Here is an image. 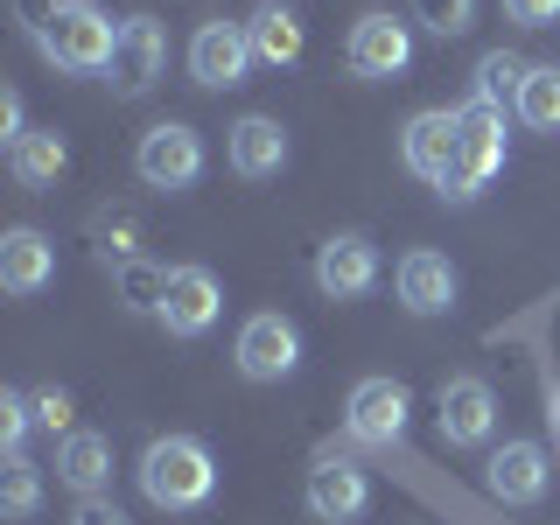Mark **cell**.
<instances>
[{"instance_id": "1", "label": "cell", "mask_w": 560, "mask_h": 525, "mask_svg": "<svg viewBox=\"0 0 560 525\" xmlns=\"http://www.w3.org/2000/svg\"><path fill=\"white\" fill-rule=\"evenodd\" d=\"M140 490L162 512H197V504H210V490H218V463L189 434H162V442H148V455H140Z\"/></svg>"}, {"instance_id": "2", "label": "cell", "mask_w": 560, "mask_h": 525, "mask_svg": "<svg viewBox=\"0 0 560 525\" xmlns=\"http://www.w3.org/2000/svg\"><path fill=\"white\" fill-rule=\"evenodd\" d=\"M35 49H43L57 70H70V78H98V70H113L119 28H113V14L92 8V0H63V8L49 14V28L35 35Z\"/></svg>"}, {"instance_id": "3", "label": "cell", "mask_w": 560, "mask_h": 525, "mask_svg": "<svg viewBox=\"0 0 560 525\" xmlns=\"http://www.w3.org/2000/svg\"><path fill=\"white\" fill-rule=\"evenodd\" d=\"M455 119H463V148H455V168H448L442 197L469 203V197H483L490 175L504 168V113H498V105H477V98H469Z\"/></svg>"}, {"instance_id": "4", "label": "cell", "mask_w": 560, "mask_h": 525, "mask_svg": "<svg viewBox=\"0 0 560 525\" xmlns=\"http://www.w3.org/2000/svg\"><path fill=\"white\" fill-rule=\"evenodd\" d=\"M133 168H140V183H148V189H168V197H175V189H189L203 175V133L183 127V119H162V127L140 133Z\"/></svg>"}, {"instance_id": "5", "label": "cell", "mask_w": 560, "mask_h": 525, "mask_svg": "<svg viewBox=\"0 0 560 525\" xmlns=\"http://www.w3.org/2000/svg\"><path fill=\"white\" fill-rule=\"evenodd\" d=\"M238 372L253 378V385H280L302 364V337H294V323L288 315H273V308H259V315H245V329H238Z\"/></svg>"}, {"instance_id": "6", "label": "cell", "mask_w": 560, "mask_h": 525, "mask_svg": "<svg viewBox=\"0 0 560 525\" xmlns=\"http://www.w3.org/2000/svg\"><path fill=\"white\" fill-rule=\"evenodd\" d=\"M253 35H245V22H203L197 35H189V78L203 84V92H232V84H245V70H253Z\"/></svg>"}, {"instance_id": "7", "label": "cell", "mask_w": 560, "mask_h": 525, "mask_svg": "<svg viewBox=\"0 0 560 525\" xmlns=\"http://www.w3.org/2000/svg\"><path fill=\"white\" fill-rule=\"evenodd\" d=\"M407 413H413V393L399 378H364L343 407V428H350V442H364V448H393L399 434H407Z\"/></svg>"}, {"instance_id": "8", "label": "cell", "mask_w": 560, "mask_h": 525, "mask_svg": "<svg viewBox=\"0 0 560 525\" xmlns=\"http://www.w3.org/2000/svg\"><path fill=\"white\" fill-rule=\"evenodd\" d=\"M168 70V35L154 14H133V22H119V49H113V92L119 98H148L154 84H162Z\"/></svg>"}, {"instance_id": "9", "label": "cell", "mask_w": 560, "mask_h": 525, "mask_svg": "<svg viewBox=\"0 0 560 525\" xmlns=\"http://www.w3.org/2000/svg\"><path fill=\"white\" fill-rule=\"evenodd\" d=\"M315 288H323L329 302H358V294H372L378 288V245L358 238V232L323 238V253H315Z\"/></svg>"}, {"instance_id": "10", "label": "cell", "mask_w": 560, "mask_h": 525, "mask_svg": "<svg viewBox=\"0 0 560 525\" xmlns=\"http://www.w3.org/2000/svg\"><path fill=\"white\" fill-rule=\"evenodd\" d=\"M224 315V288L210 267H168V294H162V329L168 337H203Z\"/></svg>"}, {"instance_id": "11", "label": "cell", "mask_w": 560, "mask_h": 525, "mask_svg": "<svg viewBox=\"0 0 560 525\" xmlns=\"http://www.w3.org/2000/svg\"><path fill=\"white\" fill-rule=\"evenodd\" d=\"M364 504H372V477H364L350 455H315L308 469V512L323 525H350L364 518Z\"/></svg>"}, {"instance_id": "12", "label": "cell", "mask_w": 560, "mask_h": 525, "mask_svg": "<svg viewBox=\"0 0 560 525\" xmlns=\"http://www.w3.org/2000/svg\"><path fill=\"white\" fill-rule=\"evenodd\" d=\"M343 57H350V70H358V78H399V70L413 63V28L393 22V14H358Z\"/></svg>"}, {"instance_id": "13", "label": "cell", "mask_w": 560, "mask_h": 525, "mask_svg": "<svg viewBox=\"0 0 560 525\" xmlns=\"http://www.w3.org/2000/svg\"><path fill=\"white\" fill-rule=\"evenodd\" d=\"M434 420H442V442L448 448H477L490 442V428H498V399H490L483 378H442V399H434Z\"/></svg>"}, {"instance_id": "14", "label": "cell", "mask_w": 560, "mask_h": 525, "mask_svg": "<svg viewBox=\"0 0 560 525\" xmlns=\"http://www.w3.org/2000/svg\"><path fill=\"white\" fill-rule=\"evenodd\" d=\"M455 148H463V119H455V113H413L407 133H399V154H407V168L420 175V183H434V189L448 183Z\"/></svg>"}, {"instance_id": "15", "label": "cell", "mask_w": 560, "mask_h": 525, "mask_svg": "<svg viewBox=\"0 0 560 525\" xmlns=\"http://www.w3.org/2000/svg\"><path fill=\"white\" fill-rule=\"evenodd\" d=\"M483 477H490V498L498 504H539L547 483H553V469H547V448L539 442H504L483 463Z\"/></svg>"}, {"instance_id": "16", "label": "cell", "mask_w": 560, "mask_h": 525, "mask_svg": "<svg viewBox=\"0 0 560 525\" xmlns=\"http://www.w3.org/2000/svg\"><path fill=\"white\" fill-rule=\"evenodd\" d=\"M393 288H399V302H407L413 315H448L455 308V267H448L442 253H428V245L399 259Z\"/></svg>"}, {"instance_id": "17", "label": "cell", "mask_w": 560, "mask_h": 525, "mask_svg": "<svg viewBox=\"0 0 560 525\" xmlns=\"http://www.w3.org/2000/svg\"><path fill=\"white\" fill-rule=\"evenodd\" d=\"M49 280H57V245H49L43 232H28V224H22V232L0 238V288H8V294H22V302H28V294L49 288Z\"/></svg>"}, {"instance_id": "18", "label": "cell", "mask_w": 560, "mask_h": 525, "mask_svg": "<svg viewBox=\"0 0 560 525\" xmlns=\"http://www.w3.org/2000/svg\"><path fill=\"white\" fill-rule=\"evenodd\" d=\"M224 154H232V168H238V175L267 183V175H280V168H288V133H280V119L253 113V119H238V127H232V140H224Z\"/></svg>"}, {"instance_id": "19", "label": "cell", "mask_w": 560, "mask_h": 525, "mask_svg": "<svg viewBox=\"0 0 560 525\" xmlns=\"http://www.w3.org/2000/svg\"><path fill=\"white\" fill-rule=\"evenodd\" d=\"M57 477L78 490V498H98L105 483H113V442L92 428H78V434H63V448H57Z\"/></svg>"}, {"instance_id": "20", "label": "cell", "mask_w": 560, "mask_h": 525, "mask_svg": "<svg viewBox=\"0 0 560 525\" xmlns=\"http://www.w3.org/2000/svg\"><path fill=\"white\" fill-rule=\"evenodd\" d=\"M245 35H253V57L259 63H273V70L302 63V22H294L288 0H259L253 22H245Z\"/></svg>"}, {"instance_id": "21", "label": "cell", "mask_w": 560, "mask_h": 525, "mask_svg": "<svg viewBox=\"0 0 560 525\" xmlns=\"http://www.w3.org/2000/svg\"><path fill=\"white\" fill-rule=\"evenodd\" d=\"M63 162H70V154H63V133L57 127H28L8 148V168H14V183H22V189H57Z\"/></svg>"}, {"instance_id": "22", "label": "cell", "mask_w": 560, "mask_h": 525, "mask_svg": "<svg viewBox=\"0 0 560 525\" xmlns=\"http://www.w3.org/2000/svg\"><path fill=\"white\" fill-rule=\"evenodd\" d=\"M518 119L533 133H560V63H533L525 70V84H518Z\"/></svg>"}, {"instance_id": "23", "label": "cell", "mask_w": 560, "mask_h": 525, "mask_svg": "<svg viewBox=\"0 0 560 525\" xmlns=\"http://www.w3.org/2000/svg\"><path fill=\"white\" fill-rule=\"evenodd\" d=\"M113 294H119V308H133V315H162V294H168V273L154 267V259H119L113 267Z\"/></svg>"}, {"instance_id": "24", "label": "cell", "mask_w": 560, "mask_h": 525, "mask_svg": "<svg viewBox=\"0 0 560 525\" xmlns=\"http://www.w3.org/2000/svg\"><path fill=\"white\" fill-rule=\"evenodd\" d=\"M43 512V477H35L28 455H8V469H0V518H35Z\"/></svg>"}, {"instance_id": "25", "label": "cell", "mask_w": 560, "mask_h": 525, "mask_svg": "<svg viewBox=\"0 0 560 525\" xmlns=\"http://www.w3.org/2000/svg\"><path fill=\"white\" fill-rule=\"evenodd\" d=\"M525 57H512V49H490V57H477V105H498L504 113V98H518V84H525Z\"/></svg>"}, {"instance_id": "26", "label": "cell", "mask_w": 560, "mask_h": 525, "mask_svg": "<svg viewBox=\"0 0 560 525\" xmlns=\"http://www.w3.org/2000/svg\"><path fill=\"white\" fill-rule=\"evenodd\" d=\"M413 22L434 35V43H455L469 22H477V0H413Z\"/></svg>"}, {"instance_id": "27", "label": "cell", "mask_w": 560, "mask_h": 525, "mask_svg": "<svg viewBox=\"0 0 560 525\" xmlns=\"http://www.w3.org/2000/svg\"><path fill=\"white\" fill-rule=\"evenodd\" d=\"M92 238H98V253H105V259H113V267H119V259H133L140 218H133L127 203H113V210H98V218H92Z\"/></svg>"}, {"instance_id": "28", "label": "cell", "mask_w": 560, "mask_h": 525, "mask_svg": "<svg viewBox=\"0 0 560 525\" xmlns=\"http://www.w3.org/2000/svg\"><path fill=\"white\" fill-rule=\"evenodd\" d=\"M28 420H35V407H28V399L0 393V448H8V455H22V434H28Z\"/></svg>"}, {"instance_id": "29", "label": "cell", "mask_w": 560, "mask_h": 525, "mask_svg": "<svg viewBox=\"0 0 560 525\" xmlns=\"http://www.w3.org/2000/svg\"><path fill=\"white\" fill-rule=\"evenodd\" d=\"M28 407H35V420H43L49 434H78V428H70V393H63V385H43Z\"/></svg>"}, {"instance_id": "30", "label": "cell", "mask_w": 560, "mask_h": 525, "mask_svg": "<svg viewBox=\"0 0 560 525\" xmlns=\"http://www.w3.org/2000/svg\"><path fill=\"white\" fill-rule=\"evenodd\" d=\"M504 14L525 22V28H553L560 22V0H504Z\"/></svg>"}, {"instance_id": "31", "label": "cell", "mask_w": 560, "mask_h": 525, "mask_svg": "<svg viewBox=\"0 0 560 525\" xmlns=\"http://www.w3.org/2000/svg\"><path fill=\"white\" fill-rule=\"evenodd\" d=\"M70 525H127V512H119V504H105V498H84Z\"/></svg>"}, {"instance_id": "32", "label": "cell", "mask_w": 560, "mask_h": 525, "mask_svg": "<svg viewBox=\"0 0 560 525\" xmlns=\"http://www.w3.org/2000/svg\"><path fill=\"white\" fill-rule=\"evenodd\" d=\"M57 8H63V0H14V14H22V28H28V35H43Z\"/></svg>"}, {"instance_id": "33", "label": "cell", "mask_w": 560, "mask_h": 525, "mask_svg": "<svg viewBox=\"0 0 560 525\" xmlns=\"http://www.w3.org/2000/svg\"><path fill=\"white\" fill-rule=\"evenodd\" d=\"M0 133H8V148L28 133V127H22V98H14V92H0Z\"/></svg>"}, {"instance_id": "34", "label": "cell", "mask_w": 560, "mask_h": 525, "mask_svg": "<svg viewBox=\"0 0 560 525\" xmlns=\"http://www.w3.org/2000/svg\"><path fill=\"white\" fill-rule=\"evenodd\" d=\"M547 428L560 434V385H553V399H547Z\"/></svg>"}]
</instances>
